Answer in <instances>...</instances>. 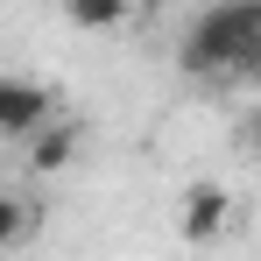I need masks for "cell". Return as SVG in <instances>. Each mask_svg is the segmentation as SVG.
<instances>
[{
	"mask_svg": "<svg viewBox=\"0 0 261 261\" xmlns=\"http://www.w3.org/2000/svg\"><path fill=\"white\" fill-rule=\"evenodd\" d=\"M184 71L212 78V85L254 78L261 71V0H219V7H205L191 21V36H184Z\"/></svg>",
	"mask_w": 261,
	"mask_h": 261,
	"instance_id": "1",
	"label": "cell"
},
{
	"mask_svg": "<svg viewBox=\"0 0 261 261\" xmlns=\"http://www.w3.org/2000/svg\"><path fill=\"white\" fill-rule=\"evenodd\" d=\"M57 120V99L36 78H0V141H36Z\"/></svg>",
	"mask_w": 261,
	"mask_h": 261,
	"instance_id": "2",
	"label": "cell"
},
{
	"mask_svg": "<svg viewBox=\"0 0 261 261\" xmlns=\"http://www.w3.org/2000/svg\"><path fill=\"white\" fill-rule=\"evenodd\" d=\"M226 219H233V198H226V184H191V191H184V205H176V240H191V247H212L219 233H226Z\"/></svg>",
	"mask_w": 261,
	"mask_h": 261,
	"instance_id": "3",
	"label": "cell"
},
{
	"mask_svg": "<svg viewBox=\"0 0 261 261\" xmlns=\"http://www.w3.org/2000/svg\"><path fill=\"white\" fill-rule=\"evenodd\" d=\"M78 141H85V127H78V120H49L36 141H21V148H29V170H36V176L71 170V163H78Z\"/></svg>",
	"mask_w": 261,
	"mask_h": 261,
	"instance_id": "4",
	"label": "cell"
},
{
	"mask_svg": "<svg viewBox=\"0 0 261 261\" xmlns=\"http://www.w3.org/2000/svg\"><path fill=\"white\" fill-rule=\"evenodd\" d=\"M64 14L78 21V29H92V36H120V29H134V0H64Z\"/></svg>",
	"mask_w": 261,
	"mask_h": 261,
	"instance_id": "5",
	"label": "cell"
},
{
	"mask_svg": "<svg viewBox=\"0 0 261 261\" xmlns=\"http://www.w3.org/2000/svg\"><path fill=\"white\" fill-rule=\"evenodd\" d=\"M36 226H43V205L0 184V254H7V247H21V240H29Z\"/></svg>",
	"mask_w": 261,
	"mask_h": 261,
	"instance_id": "6",
	"label": "cell"
},
{
	"mask_svg": "<svg viewBox=\"0 0 261 261\" xmlns=\"http://www.w3.org/2000/svg\"><path fill=\"white\" fill-rule=\"evenodd\" d=\"M247 155H254V163H261V106H254V113H247Z\"/></svg>",
	"mask_w": 261,
	"mask_h": 261,
	"instance_id": "7",
	"label": "cell"
},
{
	"mask_svg": "<svg viewBox=\"0 0 261 261\" xmlns=\"http://www.w3.org/2000/svg\"><path fill=\"white\" fill-rule=\"evenodd\" d=\"M134 7H155V0H134Z\"/></svg>",
	"mask_w": 261,
	"mask_h": 261,
	"instance_id": "8",
	"label": "cell"
},
{
	"mask_svg": "<svg viewBox=\"0 0 261 261\" xmlns=\"http://www.w3.org/2000/svg\"><path fill=\"white\" fill-rule=\"evenodd\" d=\"M254 85H261V71H254Z\"/></svg>",
	"mask_w": 261,
	"mask_h": 261,
	"instance_id": "9",
	"label": "cell"
}]
</instances>
